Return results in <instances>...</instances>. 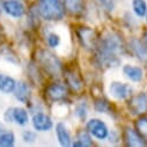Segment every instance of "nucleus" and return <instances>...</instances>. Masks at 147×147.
Wrapping results in <instances>:
<instances>
[{
	"label": "nucleus",
	"mask_w": 147,
	"mask_h": 147,
	"mask_svg": "<svg viewBox=\"0 0 147 147\" xmlns=\"http://www.w3.org/2000/svg\"><path fill=\"white\" fill-rule=\"evenodd\" d=\"M32 126L36 131L45 132L52 129L53 123H52V119L48 115L43 113H37L32 116Z\"/></svg>",
	"instance_id": "7"
},
{
	"label": "nucleus",
	"mask_w": 147,
	"mask_h": 147,
	"mask_svg": "<svg viewBox=\"0 0 147 147\" xmlns=\"http://www.w3.org/2000/svg\"><path fill=\"white\" fill-rule=\"evenodd\" d=\"M127 108L132 115L139 116L147 111V96L144 93L132 96L127 103Z\"/></svg>",
	"instance_id": "5"
},
{
	"label": "nucleus",
	"mask_w": 147,
	"mask_h": 147,
	"mask_svg": "<svg viewBox=\"0 0 147 147\" xmlns=\"http://www.w3.org/2000/svg\"><path fill=\"white\" fill-rule=\"evenodd\" d=\"M93 140L90 137L89 132L81 131L77 134V140L74 142H72V146H92Z\"/></svg>",
	"instance_id": "20"
},
{
	"label": "nucleus",
	"mask_w": 147,
	"mask_h": 147,
	"mask_svg": "<svg viewBox=\"0 0 147 147\" xmlns=\"http://www.w3.org/2000/svg\"><path fill=\"white\" fill-rule=\"evenodd\" d=\"M142 43H144L145 48L147 49V31H145L144 35H142Z\"/></svg>",
	"instance_id": "30"
},
{
	"label": "nucleus",
	"mask_w": 147,
	"mask_h": 147,
	"mask_svg": "<svg viewBox=\"0 0 147 147\" xmlns=\"http://www.w3.org/2000/svg\"><path fill=\"white\" fill-rule=\"evenodd\" d=\"M38 60L42 67L51 76H58L61 71V63L57 58L56 55H53L49 50H42L38 52Z\"/></svg>",
	"instance_id": "3"
},
{
	"label": "nucleus",
	"mask_w": 147,
	"mask_h": 147,
	"mask_svg": "<svg viewBox=\"0 0 147 147\" xmlns=\"http://www.w3.org/2000/svg\"><path fill=\"white\" fill-rule=\"evenodd\" d=\"M22 138H23V140H24L26 142H32V141L36 140V133H35L34 131L27 130V131H24V132L22 133Z\"/></svg>",
	"instance_id": "27"
},
{
	"label": "nucleus",
	"mask_w": 147,
	"mask_h": 147,
	"mask_svg": "<svg viewBox=\"0 0 147 147\" xmlns=\"http://www.w3.org/2000/svg\"><path fill=\"white\" fill-rule=\"evenodd\" d=\"M61 3L64 5V8L69 14H73V15L81 14L84 12V8H85L82 0H63Z\"/></svg>",
	"instance_id": "13"
},
{
	"label": "nucleus",
	"mask_w": 147,
	"mask_h": 147,
	"mask_svg": "<svg viewBox=\"0 0 147 147\" xmlns=\"http://www.w3.org/2000/svg\"><path fill=\"white\" fill-rule=\"evenodd\" d=\"M137 132L145 139H147V116H140L136 122Z\"/></svg>",
	"instance_id": "23"
},
{
	"label": "nucleus",
	"mask_w": 147,
	"mask_h": 147,
	"mask_svg": "<svg viewBox=\"0 0 147 147\" xmlns=\"http://www.w3.org/2000/svg\"><path fill=\"white\" fill-rule=\"evenodd\" d=\"M0 130H1V125H0Z\"/></svg>",
	"instance_id": "33"
},
{
	"label": "nucleus",
	"mask_w": 147,
	"mask_h": 147,
	"mask_svg": "<svg viewBox=\"0 0 147 147\" xmlns=\"http://www.w3.org/2000/svg\"><path fill=\"white\" fill-rule=\"evenodd\" d=\"M0 3H4V0H0Z\"/></svg>",
	"instance_id": "32"
},
{
	"label": "nucleus",
	"mask_w": 147,
	"mask_h": 147,
	"mask_svg": "<svg viewBox=\"0 0 147 147\" xmlns=\"http://www.w3.org/2000/svg\"><path fill=\"white\" fill-rule=\"evenodd\" d=\"M64 78H65V81L67 84V86L74 92H79L81 90L82 88V81L80 80V78L73 71H64Z\"/></svg>",
	"instance_id": "11"
},
{
	"label": "nucleus",
	"mask_w": 147,
	"mask_h": 147,
	"mask_svg": "<svg viewBox=\"0 0 147 147\" xmlns=\"http://www.w3.org/2000/svg\"><path fill=\"white\" fill-rule=\"evenodd\" d=\"M15 86H16V81L13 78L5 74H0V92L9 94L14 92Z\"/></svg>",
	"instance_id": "18"
},
{
	"label": "nucleus",
	"mask_w": 147,
	"mask_h": 147,
	"mask_svg": "<svg viewBox=\"0 0 147 147\" xmlns=\"http://www.w3.org/2000/svg\"><path fill=\"white\" fill-rule=\"evenodd\" d=\"M38 13L47 21H59L64 18L65 8L60 0H38Z\"/></svg>",
	"instance_id": "2"
},
{
	"label": "nucleus",
	"mask_w": 147,
	"mask_h": 147,
	"mask_svg": "<svg viewBox=\"0 0 147 147\" xmlns=\"http://www.w3.org/2000/svg\"><path fill=\"white\" fill-rule=\"evenodd\" d=\"M28 113L23 108H13V122L19 125H26L28 123Z\"/></svg>",
	"instance_id": "19"
},
{
	"label": "nucleus",
	"mask_w": 147,
	"mask_h": 147,
	"mask_svg": "<svg viewBox=\"0 0 147 147\" xmlns=\"http://www.w3.org/2000/svg\"><path fill=\"white\" fill-rule=\"evenodd\" d=\"M45 93L51 101H60L67 96V88L63 84H52L47 88Z\"/></svg>",
	"instance_id": "9"
},
{
	"label": "nucleus",
	"mask_w": 147,
	"mask_h": 147,
	"mask_svg": "<svg viewBox=\"0 0 147 147\" xmlns=\"http://www.w3.org/2000/svg\"><path fill=\"white\" fill-rule=\"evenodd\" d=\"M124 139H125L126 145L131 146V147H139V146H145L146 145L145 139L137 131H134L132 129H129V127L125 130Z\"/></svg>",
	"instance_id": "10"
},
{
	"label": "nucleus",
	"mask_w": 147,
	"mask_h": 147,
	"mask_svg": "<svg viewBox=\"0 0 147 147\" xmlns=\"http://www.w3.org/2000/svg\"><path fill=\"white\" fill-rule=\"evenodd\" d=\"M47 42H48V45L50 48H56L58 47L59 42H60V38H59V36L55 32H51L48 35V37H47Z\"/></svg>",
	"instance_id": "25"
},
{
	"label": "nucleus",
	"mask_w": 147,
	"mask_h": 147,
	"mask_svg": "<svg viewBox=\"0 0 147 147\" xmlns=\"http://www.w3.org/2000/svg\"><path fill=\"white\" fill-rule=\"evenodd\" d=\"M14 95L20 102L26 103L29 100V87H28V85L23 81L18 82L16 86H15V89H14Z\"/></svg>",
	"instance_id": "17"
},
{
	"label": "nucleus",
	"mask_w": 147,
	"mask_h": 147,
	"mask_svg": "<svg viewBox=\"0 0 147 147\" xmlns=\"http://www.w3.org/2000/svg\"><path fill=\"white\" fill-rule=\"evenodd\" d=\"M100 1H101L102 6L104 8H107L108 11H111L114 8V6H115V1H116V0H100Z\"/></svg>",
	"instance_id": "28"
},
{
	"label": "nucleus",
	"mask_w": 147,
	"mask_h": 147,
	"mask_svg": "<svg viewBox=\"0 0 147 147\" xmlns=\"http://www.w3.org/2000/svg\"><path fill=\"white\" fill-rule=\"evenodd\" d=\"M145 16H146V23H147V12H146V14H145Z\"/></svg>",
	"instance_id": "31"
},
{
	"label": "nucleus",
	"mask_w": 147,
	"mask_h": 147,
	"mask_svg": "<svg viewBox=\"0 0 147 147\" xmlns=\"http://www.w3.org/2000/svg\"><path fill=\"white\" fill-rule=\"evenodd\" d=\"M56 133H57L58 141L61 146H65V147L72 146V139H71L69 132L67 131L66 126L63 123H58L56 125Z\"/></svg>",
	"instance_id": "14"
},
{
	"label": "nucleus",
	"mask_w": 147,
	"mask_h": 147,
	"mask_svg": "<svg viewBox=\"0 0 147 147\" xmlns=\"http://www.w3.org/2000/svg\"><path fill=\"white\" fill-rule=\"evenodd\" d=\"M87 131L90 133V136L95 137L98 140H104L109 136V130L104 122H102L98 118H92L87 122Z\"/></svg>",
	"instance_id": "4"
},
{
	"label": "nucleus",
	"mask_w": 147,
	"mask_h": 147,
	"mask_svg": "<svg viewBox=\"0 0 147 147\" xmlns=\"http://www.w3.org/2000/svg\"><path fill=\"white\" fill-rule=\"evenodd\" d=\"M76 115L80 118V119H85L86 116H87V107L86 104H80L77 107V110H76Z\"/></svg>",
	"instance_id": "26"
},
{
	"label": "nucleus",
	"mask_w": 147,
	"mask_h": 147,
	"mask_svg": "<svg viewBox=\"0 0 147 147\" xmlns=\"http://www.w3.org/2000/svg\"><path fill=\"white\" fill-rule=\"evenodd\" d=\"M79 37L82 45L86 49H92L94 47V31L89 28H80L79 30Z\"/></svg>",
	"instance_id": "15"
},
{
	"label": "nucleus",
	"mask_w": 147,
	"mask_h": 147,
	"mask_svg": "<svg viewBox=\"0 0 147 147\" xmlns=\"http://www.w3.org/2000/svg\"><path fill=\"white\" fill-rule=\"evenodd\" d=\"M14 142H15V137L13 132L6 131L0 133V146L1 147H12L14 146Z\"/></svg>",
	"instance_id": "22"
},
{
	"label": "nucleus",
	"mask_w": 147,
	"mask_h": 147,
	"mask_svg": "<svg viewBox=\"0 0 147 147\" xmlns=\"http://www.w3.org/2000/svg\"><path fill=\"white\" fill-rule=\"evenodd\" d=\"M132 8H133V12L137 16L142 18V16H145V14L147 12V4H146L145 0H133Z\"/></svg>",
	"instance_id": "21"
},
{
	"label": "nucleus",
	"mask_w": 147,
	"mask_h": 147,
	"mask_svg": "<svg viewBox=\"0 0 147 147\" xmlns=\"http://www.w3.org/2000/svg\"><path fill=\"white\" fill-rule=\"evenodd\" d=\"M3 8L8 15L13 18H22L26 13L23 4L19 0H6L3 3Z\"/></svg>",
	"instance_id": "8"
},
{
	"label": "nucleus",
	"mask_w": 147,
	"mask_h": 147,
	"mask_svg": "<svg viewBox=\"0 0 147 147\" xmlns=\"http://www.w3.org/2000/svg\"><path fill=\"white\" fill-rule=\"evenodd\" d=\"M123 73L126 78H129L133 82H140L144 77L142 68L134 65H125L123 67Z\"/></svg>",
	"instance_id": "12"
},
{
	"label": "nucleus",
	"mask_w": 147,
	"mask_h": 147,
	"mask_svg": "<svg viewBox=\"0 0 147 147\" xmlns=\"http://www.w3.org/2000/svg\"><path fill=\"white\" fill-rule=\"evenodd\" d=\"M5 119H6V122H8V123H12V122H13V108L8 109L7 111L5 113Z\"/></svg>",
	"instance_id": "29"
},
{
	"label": "nucleus",
	"mask_w": 147,
	"mask_h": 147,
	"mask_svg": "<svg viewBox=\"0 0 147 147\" xmlns=\"http://www.w3.org/2000/svg\"><path fill=\"white\" fill-rule=\"evenodd\" d=\"M123 50V43L119 36L109 32L101 40L97 47V60L101 66L109 68L116 67L119 64L118 55Z\"/></svg>",
	"instance_id": "1"
},
{
	"label": "nucleus",
	"mask_w": 147,
	"mask_h": 147,
	"mask_svg": "<svg viewBox=\"0 0 147 147\" xmlns=\"http://www.w3.org/2000/svg\"><path fill=\"white\" fill-rule=\"evenodd\" d=\"M109 92L113 97H115L117 100H125L131 94V87L127 84L114 81L109 86Z\"/></svg>",
	"instance_id": "6"
},
{
	"label": "nucleus",
	"mask_w": 147,
	"mask_h": 147,
	"mask_svg": "<svg viewBox=\"0 0 147 147\" xmlns=\"http://www.w3.org/2000/svg\"><path fill=\"white\" fill-rule=\"evenodd\" d=\"M130 47L132 49V51L134 52V55L137 56L138 59L142 60V61H146L147 60V49L145 48L144 43L140 42L139 40H132L130 42Z\"/></svg>",
	"instance_id": "16"
},
{
	"label": "nucleus",
	"mask_w": 147,
	"mask_h": 147,
	"mask_svg": "<svg viewBox=\"0 0 147 147\" xmlns=\"http://www.w3.org/2000/svg\"><path fill=\"white\" fill-rule=\"evenodd\" d=\"M94 107H95V110L97 113H103V114H108L110 111V104L107 100L104 98H96L95 100V103H94Z\"/></svg>",
	"instance_id": "24"
}]
</instances>
